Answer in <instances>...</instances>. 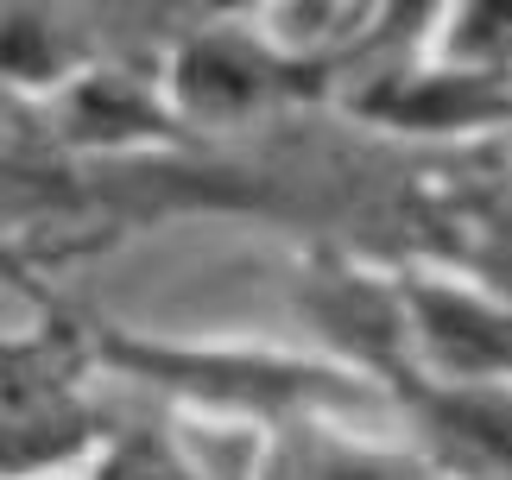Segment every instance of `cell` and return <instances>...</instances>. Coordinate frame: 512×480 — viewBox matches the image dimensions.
I'll return each instance as SVG.
<instances>
[{
    "label": "cell",
    "instance_id": "6da1fadb",
    "mask_svg": "<svg viewBox=\"0 0 512 480\" xmlns=\"http://www.w3.org/2000/svg\"><path fill=\"white\" fill-rule=\"evenodd\" d=\"M95 360L215 417V424H247L272 436L310 424V417L386 398L380 386H367L361 373H348L329 354H291L253 342H171V335L108 329V323H95Z\"/></svg>",
    "mask_w": 512,
    "mask_h": 480
},
{
    "label": "cell",
    "instance_id": "277c9868",
    "mask_svg": "<svg viewBox=\"0 0 512 480\" xmlns=\"http://www.w3.org/2000/svg\"><path fill=\"white\" fill-rule=\"evenodd\" d=\"M418 373L443 386H512V304L449 266H399Z\"/></svg>",
    "mask_w": 512,
    "mask_h": 480
},
{
    "label": "cell",
    "instance_id": "3957f363",
    "mask_svg": "<svg viewBox=\"0 0 512 480\" xmlns=\"http://www.w3.org/2000/svg\"><path fill=\"white\" fill-rule=\"evenodd\" d=\"M298 310L317 329L329 360L361 373L386 398L418 386V348H411V304L392 259H373L342 240H310L298 266Z\"/></svg>",
    "mask_w": 512,
    "mask_h": 480
},
{
    "label": "cell",
    "instance_id": "7a4b0ae2",
    "mask_svg": "<svg viewBox=\"0 0 512 480\" xmlns=\"http://www.w3.org/2000/svg\"><path fill=\"white\" fill-rule=\"evenodd\" d=\"M336 89V76L285 57L253 13H196L165 57V95L190 133H247Z\"/></svg>",
    "mask_w": 512,
    "mask_h": 480
},
{
    "label": "cell",
    "instance_id": "ba28073f",
    "mask_svg": "<svg viewBox=\"0 0 512 480\" xmlns=\"http://www.w3.org/2000/svg\"><path fill=\"white\" fill-rule=\"evenodd\" d=\"M89 480H215V468H203V455H190L165 424H114Z\"/></svg>",
    "mask_w": 512,
    "mask_h": 480
},
{
    "label": "cell",
    "instance_id": "8992f818",
    "mask_svg": "<svg viewBox=\"0 0 512 480\" xmlns=\"http://www.w3.org/2000/svg\"><path fill=\"white\" fill-rule=\"evenodd\" d=\"M260 480H443L430 468V455L418 449H386L361 443V436L336 430L329 417L279 430V455L260 468Z\"/></svg>",
    "mask_w": 512,
    "mask_h": 480
},
{
    "label": "cell",
    "instance_id": "5b68a950",
    "mask_svg": "<svg viewBox=\"0 0 512 480\" xmlns=\"http://www.w3.org/2000/svg\"><path fill=\"white\" fill-rule=\"evenodd\" d=\"M399 405L418 417V449L443 480H512V386L418 379Z\"/></svg>",
    "mask_w": 512,
    "mask_h": 480
},
{
    "label": "cell",
    "instance_id": "52a82bcc",
    "mask_svg": "<svg viewBox=\"0 0 512 480\" xmlns=\"http://www.w3.org/2000/svg\"><path fill=\"white\" fill-rule=\"evenodd\" d=\"M424 64L468 70V76H512V0H468V7L430 13Z\"/></svg>",
    "mask_w": 512,
    "mask_h": 480
}]
</instances>
